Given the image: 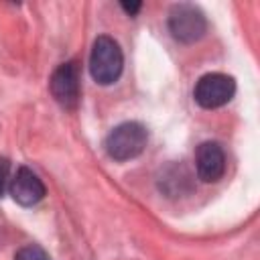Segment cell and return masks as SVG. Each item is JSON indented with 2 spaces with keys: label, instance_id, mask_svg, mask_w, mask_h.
Wrapping results in <instances>:
<instances>
[{
  "label": "cell",
  "instance_id": "obj_5",
  "mask_svg": "<svg viewBox=\"0 0 260 260\" xmlns=\"http://www.w3.org/2000/svg\"><path fill=\"white\" fill-rule=\"evenodd\" d=\"M55 102L65 110H75L79 104V67L75 61L61 63L49 81Z\"/></svg>",
  "mask_w": 260,
  "mask_h": 260
},
{
  "label": "cell",
  "instance_id": "obj_4",
  "mask_svg": "<svg viewBox=\"0 0 260 260\" xmlns=\"http://www.w3.org/2000/svg\"><path fill=\"white\" fill-rule=\"evenodd\" d=\"M236 93V81L234 77L225 73H205L199 77L193 89L195 102L205 110H215L225 106Z\"/></svg>",
  "mask_w": 260,
  "mask_h": 260
},
{
  "label": "cell",
  "instance_id": "obj_1",
  "mask_svg": "<svg viewBox=\"0 0 260 260\" xmlns=\"http://www.w3.org/2000/svg\"><path fill=\"white\" fill-rule=\"evenodd\" d=\"M124 55L112 37H98L89 53V73L100 85H112L122 75Z\"/></svg>",
  "mask_w": 260,
  "mask_h": 260
},
{
  "label": "cell",
  "instance_id": "obj_6",
  "mask_svg": "<svg viewBox=\"0 0 260 260\" xmlns=\"http://www.w3.org/2000/svg\"><path fill=\"white\" fill-rule=\"evenodd\" d=\"M195 171L203 183H217L225 173V152L219 142L205 140L195 150Z\"/></svg>",
  "mask_w": 260,
  "mask_h": 260
},
{
  "label": "cell",
  "instance_id": "obj_8",
  "mask_svg": "<svg viewBox=\"0 0 260 260\" xmlns=\"http://www.w3.org/2000/svg\"><path fill=\"white\" fill-rule=\"evenodd\" d=\"M14 260H51V258H49V254H47L41 246L28 244V246H24V248H20V250L16 252Z\"/></svg>",
  "mask_w": 260,
  "mask_h": 260
},
{
  "label": "cell",
  "instance_id": "obj_7",
  "mask_svg": "<svg viewBox=\"0 0 260 260\" xmlns=\"http://www.w3.org/2000/svg\"><path fill=\"white\" fill-rule=\"evenodd\" d=\"M8 191L12 195V199L22 205V207H32L37 205L43 197H45V183L39 179V175L35 171H30L28 167H20L16 169L14 177L8 183Z\"/></svg>",
  "mask_w": 260,
  "mask_h": 260
},
{
  "label": "cell",
  "instance_id": "obj_3",
  "mask_svg": "<svg viewBox=\"0 0 260 260\" xmlns=\"http://www.w3.org/2000/svg\"><path fill=\"white\" fill-rule=\"evenodd\" d=\"M169 30L179 43L191 45L207 32V18L199 6L181 2L175 4L169 12Z\"/></svg>",
  "mask_w": 260,
  "mask_h": 260
},
{
  "label": "cell",
  "instance_id": "obj_2",
  "mask_svg": "<svg viewBox=\"0 0 260 260\" xmlns=\"http://www.w3.org/2000/svg\"><path fill=\"white\" fill-rule=\"evenodd\" d=\"M148 142V132L140 122H122L106 136V152L110 158L124 162L142 154Z\"/></svg>",
  "mask_w": 260,
  "mask_h": 260
},
{
  "label": "cell",
  "instance_id": "obj_10",
  "mask_svg": "<svg viewBox=\"0 0 260 260\" xmlns=\"http://www.w3.org/2000/svg\"><path fill=\"white\" fill-rule=\"evenodd\" d=\"M120 6H122V10H124L126 14L134 16V14H136V12L142 8V2H122Z\"/></svg>",
  "mask_w": 260,
  "mask_h": 260
},
{
  "label": "cell",
  "instance_id": "obj_9",
  "mask_svg": "<svg viewBox=\"0 0 260 260\" xmlns=\"http://www.w3.org/2000/svg\"><path fill=\"white\" fill-rule=\"evenodd\" d=\"M8 173H10V160L8 158H0V197L6 189V183H8Z\"/></svg>",
  "mask_w": 260,
  "mask_h": 260
}]
</instances>
